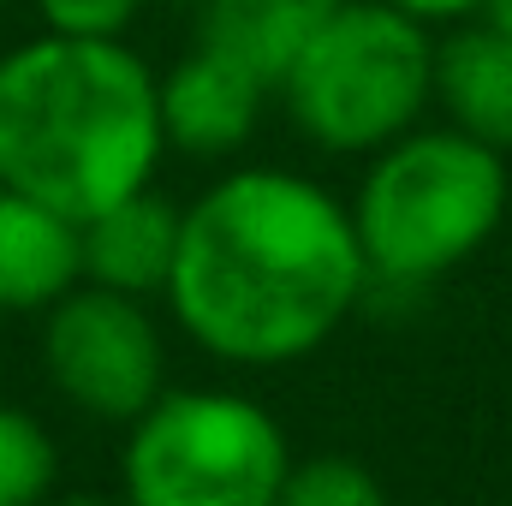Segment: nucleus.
Instances as JSON below:
<instances>
[{
	"mask_svg": "<svg viewBox=\"0 0 512 506\" xmlns=\"http://www.w3.org/2000/svg\"><path fill=\"white\" fill-rule=\"evenodd\" d=\"M435 102L453 131L512 155V36L495 18L435 42Z\"/></svg>",
	"mask_w": 512,
	"mask_h": 506,
	"instance_id": "9d476101",
	"label": "nucleus"
},
{
	"mask_svg": "<svg viewBox=\"0 0 512 506\" xmlns=\"http://www.w3.org/2000/svg\"><path fill=\"white\" fill-rule=\"evenodd\" d=\"M126 429V506H274L298 465L280 417L233 387H167Z\"/></svg>",
	"mask_w": 512,
	"mask_h": 506,
	"instance_id": "39448f33",
	"label": "nucleus"
},
{
	"mask_svg": "<svg viewBox=\"0 0 512 506\" xmlns=\"http://www.w3.org/2000/svg\"><path fill=\"white\" fill-rule=\"evenodd\" d=\"M370 292L352 203L292 167H233L185 203L167 310L233 370H286L322 352Z\"/></svg>",
	"mask_w": 512,
	"mask_h": 506,
	"instance_id": "f257e3e1",
	"label": "nucleus"
},
{
	"mask_svg": "<svg viewBox=\"0 0 512 506\" xmlns=\"http://www.w3.org/2000/svg\"><path fill=\"white\" fill-rule=\"evenodd\" d=\"M512 203L507 155L453 126L405 131L370 155L352 227L370 286H429L483 251Z\"/></svg>",
	"mask_w": 512,
	"mask_h": 506,
	"instance_id": "7ed1b4c3",
	"label": "nucleus"
},
{
	"mask_svg": "<svg viewBox=\"0 0 512 506\" xmlns=\"http://www.w3.org/2000/svg\"><path fill=\"white\" fill-rule=\"evenodd\" d=\"M60 477L54 435L24 411L0 399V506H48Z\"/></svg>",
	"mask_w": 512,
	"mask_h": 506,
	"instance_id": "f8f14e48",
	"label": "nucleus"
},
{
	"mask_svg": "<svg viewBox=\"0 0 512 506\" xmlns=\"http://www.w3.org/2000/svg\"><path fill=\"white\" fill-rule=\"evenodd\" d=\"M42 370L72 411L96 423H137L167 393V340L149 298L90 280L72 286L54 310H42Z\"/></svg>",
	"mask_w": 512,
	"mask_h": 506,
	"instance_id": "423d86ee",
	"label": "nucleus"
},
{
	"mask_svg": "<svg viewBox=\"0 0 512 506\" xmlns=\"http://www.w3.org/2000/svg\"><path fill=\"white\" fill-rule=\"evenodd\" d=\"M48 506H126V501H102V495H72V501H48Z\"/></svg>",
	"mask_w": 512,
	"mask_h": 506,
	"instance_id": "f3484780",
	"label": "nucleus"
},
{
	"mask_svg": "<svg viewBox=\"0 0 512 506\" xmlns=\"http://www.w3.org/2000/svg\"><path fill=\"white\" fill-rule=\"evenodd\" d=\"M340 0H203V42L227 48L233 60L256 66L268 84L292 66V54L316 36V24Z\"/></svg>",
	"mask_w": 512,
	"mask_h": 506,
	"instance_id": "9b49d317",
	"label": "nucleus"
},
{
	"mask_svg": "<svg viewBox=\"0 0 512 506\" xmlns=\"http://www.w3.org/2000/svg\"><path fill=\"white\" fill-rule=\"evenodd\" d=\"M274 506H393L382 489V477L364 465V459H346V453H316V459H298L280 501Z\"/></svg>",
	"mask_w": 512,
	"mask_h": 506,
	"instance_id": "ddd939ff",
	"label": "nucleus"
},
{
	"mask_svg": "<svg viewBox=\"0 0 512 506\" xmlns=\"http://www.w3.org/2000/svg\"><path fill=\"white\" fill-rule=\"evenodd\" d=\"M483 18H495V24L512 36V0H489V6H483Z\"/></svg>",
	"mask_w": 512,
	"mask_h": 506,
	"instance_id": "dca6fc26",
	"label": "nucleus"
},
{
	"mask_svg": "<svg viewBox=\"0 0 512 506\" xmlns=\"http://www.w3.org/2000/svg\"><path fill=\"white\" fill-rule=\"evenodd\" d=\"M161 78L126 42L30 36L0 54V185L90 221L155 185Z\"/></svg>",
	"mask_w": 512,
	"mask_h": 506,
	"instance_id": "f03ea898",
	"label": "nucleus"
},
{
	"mask_svg": "<svg viewBox=\"0 0 512 506\" xmlns=\"http://www.w3.org/2000/svg\"><path fill=\"white\" fill-rule=\"evenodd\" d=\"M84 286V221L0 185V316H42Z\"/></svg>",
	"mask_w": 512,
	"mask_h": 506,
	"instance_id": "6e6552de",
	"label": "nucleus"
},
{
	"mask_svg": "<svg viewBox=\"0 0 512 506\" xmlns=\"http://www.w3.org/2000/svg\"><path fill=\"white\" fill-rule=\"evenodd\" d=\"M173 6H203V0H173Z\"/></svg>",
	"mask_w": 512,
	"mask_h": 506,
	"instance_id": "a211bd4d",
	"label": "nucleus"
},
{
	"mask_svg": "<svg viewBox=\"0 0 512 506\" xmlns=\"http://www.w3.org/2000/svg\"><path fill=\"white\" fill-rule=\"evenodd\" d=\"M393 6H405V12L423 18V24H465V18H477L489 0H393Z\"/></svg>",
	"mask_w": 512,
	"mask_h": 506,
	"instance_id": "2eb2a0df",
	"label": "nucleus"
},
{
	"mask_svg": "<svg viewBox=\"0 0 512 506\" xmlns=\"http://www.w3.org/2000/svg\"><path fill=\"white\" fill-rule=\"evenodd\" d=\"M143 0H36V18L48 36H78V42H126Z\"/></svg>",
	"mask_w": 512,
	"mask_h": 506,
	"instance_id": "4468645a",
	"label": "nucleus"
},
{
	"mask_svg": "<svg viewBox=\"0 0 512 506\" xmlns=\"http://www.w3.org/2000/svg\"><path fill=\"white\" fill-rule=\"evenodd\" d=\"M179 227H185V209L155 185L108 203L102 215L84 221V280L126 298H167V280L179 262Z\"/></svg>",
	"mask_w": 512,
	"mask_h": 506,
	"instance_id": "1a4fd4ad",
	"label": "nucleus"
},
{
	"mask_svg": "<svg viewBox=\"0 0 512 506\" xmlns=\"http://www.w3.org/2000/svg\"><path fill=\"white\" fill-rule=\"evenodd\" d=\"M274 90L316 149L376 155L435 102V36L393 0H340Z\"/></svg>",
	"mask_w": 512,
	"mask_h": 506,
	"instance_id": "20e7f679",
	"label": "nucleus"
},
{
	"mask_svg": "<svg viewBox=\"0 0 512 506\" xmlns=\"http://www.w3.org/2000/svg\"><path fill=\"white\" fill-rule=\"evenodd\" d=\"M274 96V84L233 60L227 48L203 42L173 60V72L161 78V131H167V149H185L197 161H221L233 149H245L256 137L262 120V102Z\"/></svg>",
	"mask_w": 512,
	"mask_h": 506,
	"instance_id": "0eeeda50",
	"label": "nucleus"
}]
</instances>
